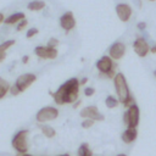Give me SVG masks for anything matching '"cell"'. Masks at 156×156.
Listing matches in <instances>:
<instances>
[{"label":"cell","instance_id":"1","mask_svg":"<svg viewBox=\"0 0 156 156\" xmlns=\"http://www.w3.org/2000/svg\"><path fill=\"white\" fill-rule=\"evenodd\" d=\"M79 80L77 78H71L65 82L60 89L65 94V104H74L79 96Z\"/></svg>","mask_w":156,"mask_h":156},{"label":"cell","instance_id":"2","mask_svg":"<svg viewBox=\"0 0 156 156\" xmlns=\"http://www.w3.org/2000/svg\"><path fill=\"white\" fill-rule=\"evenodd\" d=\"M113 84H115V89H116V93L118 96V101L124 104L130 98L129 88H128L124 74L123 73H116V76L113 77Z\"/></svg>","mask_w":156,"mask_h":156},{"label":"cell","instance_id":"3","mask_svg":"<svg viewBox=\"0 0 156 156\" xmlns=\"http://www.w3.org/2000/svg\"><path fill=\"white\" fill-rule=\"evenodd\" d=\"M28 135H29V130L28 129H22L18 133H16L15 136L12 138L11 145L17 151V154H27V151L29 149Z\"/></svg>","mask_w":156,"mask_h":156},{"label":"cell","instance_id":"4","mask_svg":"<svg viewBox=\"0 0 156 156\" xmlns=\"http://www.w3.org/2000/svg\"><path fill=\"white\" fill-rule=\"evenodd\" d=\"M139 119H140V111L139 107L134 104L130 107H128V110L124 112L123 123L126 124L127 128H136L139 124Z\"/></svg>","mask_w":156,"mask_h":156},{"label":"cell","instance_id":"5","mask_svg":"<svg viewBox=\"0 0 156 156\" xmlns=\"http://www.w3.org/2000/svg\"><path fill=\"white\" fill-rule=\"evenodd\" d=\"M57 117H58V110L52 106H45V107L40 108L35 116L37 122H39V123L50 122V121L56 119Z\"/></svg>","mask_w":156,"mask_h":156},{"label":"cell","instance_id":"6","mask_svg":"<svg viewBox=\"0 0 156 156\" xmlns=\"http://www.w3.org/2000/svg\"><path fill=\"white\" fill-rule=\"evenodd\" d=\"M35 79H37V76L35 74H33V73H23V74H21V76L17 77V79L15 82V85L22 93L27 88H29L35 82Z\"/></svg>","mask_w":156,"mask_h":156},{"label":"cell","instance_id":"7","mask_svg":"<svg viewBox=\"0 0 156 156\" xmlns=\"http://www.w3.org/2000/svg\"><path fill=\"white\" fill-rule=\"evenodd\" d=\"M80 117L82 118H90L93 121H104V115L99 112L98 107L96 106H87V107H83L79 112Z\"/></svg>","mask_w":156,"mask_h":156},{"label":"cell","instance_id":"8","mask_svg":"<svg viewBox=\"0 0 156 156\" xmlns=\"http://www.w3.org/2000/svg\"><path fill=\"white\" fill-rule=\"evenodd\" d=\"M115 63L110 56H102L98 62H96V68L100 72V76H105L108 72L115 69Z\"/></svg>","mask_w":156,"mask_h":156},{"label":"cell","instance_id":"9","mask_svg":"<svg viewBox=\"0 0 156 156\" xmlns=\"http://www.w3.org/2000/svg\"><path fill=\"white\" fill-rule=\"evenodd\" d=\"M133 49H134L135 54L140 57H145L147 55V52L150 51V46L144 38H136L135 41L133 43Z\"/></svg>","mask_w":156,"mask_h":156},{"label":"cell","instance_id":"10","mask_svg":"<svg viewBox=\"0 0 156 156\" xmlns=\"http://www.w3.org/2000/svg\"><path fill=\"white\" fill-rule=\"evenodd\" d=\"M126 52V45L121 41H116L113 43L110 49H108V56L112 58V60H119L123 57Z\"/></svg>","mask_w":156,"mask_h":156},{"label":"cell","instance_id":"11","mask_svg":"<svg viewBox=\"0 0 156 156\" xmlns=\"http://www.w3.org/2000/svg\"><path fill=\"white\" fill-rule=\"evenodd\" d=\"M34 54L40 57V58H50L54 60L57 56V50L54 48H48V46H37L34 49Z\"/></svg>","mask_w":156,"mask_h":156},{"label":"cell","instance_id":"12","mask_svg":"<svg viewBox=\"0 0 156 156\" xmlns=\"http://www.w3.org/2000/svg\"><path fill=\"white\" fill-rule=\"evenodd\" d=\"M60 26L65 29V30H71L72 28H74L76 26V20L74 16L71 11L65 12L61 17H60Z\"/></svg>","mask_w":156,"mask_h":156},{"label":"cell","instance_id":"13","mask_svg":"<svg viewBox=\"0 0 156 156\" xmlns=\"http://www.w3.org/2000/svg\"><path fill=\"white\" fill-rule=\"evenodd\" d=\"M116 13L122 22H127L132 16V7L128 4H118L116 6Z\"/></svg>","mask_w":156,"mask_h":156},{"label":"cell","instance_id":"14","mask_svg":"<svg viewBox=\"0 0 156 156\" xmlns=\"http://www.w3.org/2000/svg\"><path fill=\"white\" fill-rule=\"evenodd\" d=\"M136 136H138V130H136V128H127V129L122 133V135H121L122 141L126 143V144L133 143V141L136 139Z\"/></svg>","mask_w":156,"mask_h":156},{"label":"cell","instance_id":"15","mask_svg":"<svg viewBox=\"0 0 156 156\" xmlns=\"http://www.w3.org/2000/svg\"><path fill=\"white\" fill-rule=\"evenodd\" d=\"M24 18H26V15L23 12H15V13L10 15L6 20H4V23L5 24H15L17 22H21Z\"/></svg>","mask_w":156,"mask_h":156},{"label":"cell","instance_id":"16","mask_svg":"<svg viewBox=\"0 0 156 156\" xmlns=\"http://www.w3.org/2000/svg\"><path fill=\"white\" fill-rule=\"evenodd\" d=\"M10 87H11L10 83L6 79H4V78L0 77V99H4L5 98V95L10 90Z\"/></svg>","mask_w":156,"mask_h":156},{"label":"cell","instance_id":"17","mask_svg":"<svg viewBox=\"0 0 156 156\" xmlns=\"http://www.w3.org/2000/svg\"><path fill=\"white\" fill-rule=\"evenodd\" d=\"M45 7V2L43 0H33L28 4V9L30 11H40Z\"/></svg>","mask_w":156,"mask_h":156},{"label":"cell","instance_id":"18","mask_svg":"<svg viewBox=\"0 0 156 156\" xmlns=\"http://www.w3.org/2000/svg\"><path fill=\"white\" fill-rule=\"evenodd\" d=\"M40 130L44 134V136H46V138H54L56 135L55 129L52 127H50V126H46V124H41L40 126Z\"/></svg>","mask_w":156,"mask_h":156},{"label":"cell","instance_id":"19","mask_svg":"<svg viewBox=\"0 0 156 156\" xmlns=\"http://www.w3.org/2000/svg\"><path fill=\"white\" fill-rule=\"evenodd\" d=\"M78 156H93V151L89 149V145L87 143H83L78 147Z\"/></svg>","mask_w":156,"mask_h":156},{"label":"cell","instance_id":"20","mask_svg":"<svg viewBox=\"0 0 156 156\" xmlns=\"http://www.w3.org/2000/svg\"><path fill=\"white\" fill-rule=\"evenodd\" d=\"M118 99H116L115 96H112V95H108L107 98H106V100H105V104H106V106L108 107V108H113V107H116L117 105H118Z\"/></svg>","mask_w":156,"mask_h":156},{"label":"cell","instance_id":"21","mask_svg":"<svg viewBox=\"0 0 156 156\" xmlns=\"http://www.w3.org/2000/svg\"><path fill=\"white\" fill-rule=\"evenodd\" d=\"M15 39H9V40H5V41H2L1 44H0V51H2V52H6V50L7 49H10L12 45H15Z\"/></svg>","mask_w":156,"mask_h":156},{"label":"cell","instance_id":"22","mask_svg":"<svg viewBox=\"0 0 156 156\" xmlns=\"http://www.w3.org/2000/svg\"><path fill=\"white\" fill-rule=\"evenodd\" d=\"M94 122H95V121H93V119H90V118H85V119H83V122H82V127H83L84 129H88V128L93 127Z\"/></svg>","mask_w":156,"mask_h":156},{"label":"cell","instance_id":"23","mask_svg":"<svg viewBox=\"0 0 156 156\" xmlns=\"http://www.w3.org/2000/svg\"><path fill=\"white\" fill-rule=\"evenodd\" d=\"M38 32H39V29H38V28H30V29H28V30H27L26 37H27V38H32V37H34L35 34H38Z\"/></svg>","mask_w":156,"mask_h":156},{"label":"cell","instance_id":"24","mask_svg":"<svg viewBox=\"0 0 156 156\" xmlns=\"http://www.w3.org/2000/svg\"><path fill=\"white\" fill-rule=\"evenodd\" d=\"M58 45V40L57 39H55V38H51V39H49V41H48V48H56Z\"/></svg>","mask_w":156,"mask_h":156},{"label":"cell","instance_id":"25","mask_svg":"<svg viewBox=\"0 0 156 156\" xmlns=\"http://www.w3.org/2000/svg\"><path fill=\"white\" fill-rule=\"evenodd\" d=\"M9 91H10V94H11L12 96H16V95H18V94L21 93V91L18 90V88H17V87H16L15 84L10 87V90H9Z\"/></svg>","mask_w":156,"mask_h":156},{"label":"cell","instance_id":"26","mask_svg":"<svg viewBox=\"0 0 156 156\" xmlns=\"http://www.w3.org/2000/svg\"><path fill=\"white\" fill-rule=\"evenodd\" d=\"M27 24H28L27 20H22L21 22H18V26H17V30H18V32H21L22 29H24V28L27 27Z\"/></svg>","mask_w":156,"mask_h":156},{"label":"cell","instance_id":"27","mask_svg":"<svg viewBox=\"0 0 156 156\" xmlns=\"http://www.w3.org/2000/svg\"><path fill=\"white\" fill-rule=\"evenodd\" d=\"M94 93H95V89L91 88V87H87L84 89V95L85 96H91V95H94Z\"/></svg>","mask_w":156,"mask_h":156},{"label":"cell","instance_id":"28","mask_svg":"<svg viewBox=\"0 0 156 156\" xmlns=\"http://www.w3.org/2000/svg\"><path fill=\"white\" fill-rule=\"evenodd\" d=\"M134 104H135V102H134V99H133V96L130 95V98H129V99H128L123 105H124L126 107H130V106H132V105H134Z\"/></svg>","mask_w":156,"mask_h":156},{"label":"cell","instance_id":"29","mask_svg":"<svg viewBox=\"0 0 156 156\" xmlns=\"http://www.w3.org/2000/svg\"><path fill=\"white\" fill-rule=\"evenodd\" d=\"M136 27H138V29H141V30H143V29L146 28V23H145V22H139Z\"/></svg>","mask_w":156,"mask_h":156},{"label":"cell","instance_id":"30","mask_svg":"<svg viewBox=\"0 0 156 156\" xmlns=\"http://www.w3.org/2000/svg\"><path fill=\"white\" fill-rule=\"evenodd\" d=\"M5 58H6V52L0 51V62H1V61H4Z\"/></svg>","mask_w":156,"mask_h":156},{"label":"cell","instance_id":"31","mask_svg":"<svg viewBox=\"0 0 156 156\" xmlns=\"http://www.w3.org/2000/svg\"><path fill=\"white\" fill-rule=\"evenodd\" d=\"M28 60H29V56H28V55H24V56L22 57V62H23V63H27Z\"/></svg>","mask_w":156,"mask_h":156},{"label":"cell","instance_id":"32","mask_svg":"<svg viewBox=\"0 0 156 156\" xmlns=\"http://www.w3.org/2000/svg\"><path fill=\"white\" fill-rule=\"evenodd\" d=\"M80 102H82L80 100H77V101H76V102L73 104V107H74V108H77V107H78V106L80 105Z\"/></svg>","mask_w":156,"mask_h":156},{"label":"cell","instance_id":"33","mask_svg":"<svg viewBox=\"0 0 156 156\" xmlns=\"http://www.w3.org/2000/svg\"><path fill=\"white\" fill-rule=\"evenodd\" d=\"M87 80H88V78H85V77H84L82 80H79V84H80V85H83V84H85V83H87Z\"/></svg>","mask_w":156,"mask_h":156},{"label":"cell","instance_id":"34","mask_svg":"<svg viewBox=\"0 0 156 156\" xmlns=\"http://www.w3.org/2000/svg\"><path fill=\"white\" fill-rule=\"evenodd\" d=\"M150 51H151L152 54H156V46H152V48L150 49Z\"/></svg>","mask_w":156,"mask_h":156},{"label":"cell","instance_id":"35","mask_svg":"<svg viewBox=\"0 0 156 156\" xmlns=\"http://www.w3.org/2000/svg\"><path fill=\"white\" fill-rule=\"evenodd\" d=\"M4 20H5V18H4V15L0 12V23H1V22H4Z\"/></svg>","mask_w":156,"mask_h":156},{"label":"cell","instance_id":"36","mask_svg":"<svg viewBox=\"0 0 156 156\" xmlns=\"http://www.w3.org/2000/svg\"><path fill=\"white\" fill-rule=\"evenodd\" d=\"M16 156H32V155H28V154H17Z\"/></svg>","mask_w":156,"mask_h":156},{"label":"cell","instance_id":"37","mask_svg":"<svg viewBox=\"0 0 156 156\" xmlns=\"http://www.w3.org/2000/svg\"><path fill=\"white\" fill-rule=\"evenodd\" d=\"M117 156H127V155H126V154H118Z\"/></svg>","mask_w":156,"mask_h":156},{"label":"cell","instance_id":"38","mask_svg":"<svg viewBox=\"0 0 156 156\" xmlns=\"http://www.w3.org/2000/svg\"><path fill=\"white\" fill-rule=\"evenodd\" d=\"M154 74H155V77H156V71H155V72H154Z\"/></svg>","mask_w":156,"mask_h":156},{"label":"cell","instance_id":"39","mask_svg":"<svg viewBox=\"0 0 156 156\" xmlns=\"http://www.w3.org/2000/svg\"><path fill=\"white\" fill-rule=\"evenodd\" d=\"M151 1H154V0H151Z\"/></svg>","mask_w":156,"mask_h":156},{"label":"cell","instance_id":"40","mask_svg":"<svg viewBox=\"0 0 156 156\" xmlns=\"http://www.w3.org/2000/svg\"><path fill=\"white\" fill-rule=\"evenodd\" d=\"M155 46H156V45H155Z\"/></svg>","mask_w":156,"mask_h":156}]
</instances>
